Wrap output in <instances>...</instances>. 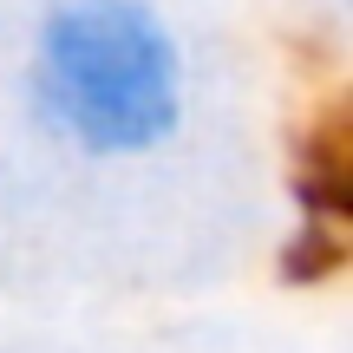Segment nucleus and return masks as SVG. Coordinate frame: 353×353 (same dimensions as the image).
<instances>
[{"instance_id":"obj_1","label":"nucleus","mask_w":353,"mask_h":353,"mask_svg":"<svg viewBox=\"0 0 353 353\" xmlns=\"http://www.w3.org/2000/svg\"><path fill=\"white\" fill-rule=\"evenodd\" d=\"M20 79L33 125L85 164L157 157L190 118V52L157 0H52Z\"/></svg>"}]
</instances>
